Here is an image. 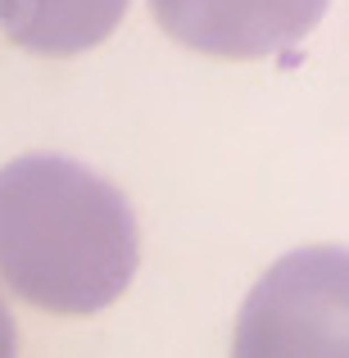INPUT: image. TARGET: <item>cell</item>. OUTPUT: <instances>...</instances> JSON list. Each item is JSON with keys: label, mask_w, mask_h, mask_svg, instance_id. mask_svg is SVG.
<instances>
[{"label": "cell", "mask_w": 349, "mask_h": 358, "mask_svg": "<svg viewBox=\"0 0 349 358\" xmlns=\"http://www.w3.org/2000/svg\"><path fill=\"white\" fill-rule=\"evenodd\" d=\"M136 213L100 173L64 155L0 168V281L32 308L87 317L131 286Z\"/></svg>", "instance_id": "1"}, {"label": "cell", "mask_w": 349, "mask_h": 358, "mask_svg": "<svg viewBox=\"0 0 349 358\" xmlns=\"http://www.w3.org/2000/svg\"><path fill=\"white\" fill-rule=\"evenodd\" d=\"M232 358H349V250L304 245L254 281Z\"/></svg>", "instance_id": "2"}, {"label": "cell", "mask_w": 349, "mask_h": 358, "mask_svg": "<svg viewBox=\"0 0 349 358\" xmlns=\"http://www.w3.org/2000/svg\"><path fill=\"white\" fill-rule=\"evenodd\" d=\"M332 0H150L173 41L218 59H268L299 45Z\"/></svg>", "instance_id": "3"}, {"label": "cell", "mask_w": 349, "mask_h": 358, "mask_svg": "<svg viewBox=\"0 0 349 358\" xmlns=\"http://www.w3.org/2000/svg\"><path fill=\"white\" fill-rule=\"evenodd\" d=\"M122 14L127 0H0V36L27 55L69 59L109 41Z\"/></svg>", "instance_id": "4"}, {"label": "cell", "mask_w": 349, "mask_h": 358, "mask_svg": "<svg viewBox=\"0 0 349 358\" xmlns=\"http://www.w3.org/2000/svg\"><path fill=\"white\" fill-rule=\"evenodd\" d=\"M0 358H18V327L9 317L5 299H0Z\"/></svg>", "instance_id": "5"}]
</instances>
